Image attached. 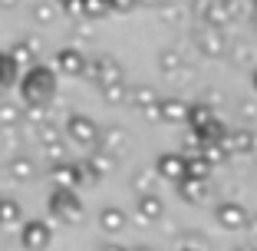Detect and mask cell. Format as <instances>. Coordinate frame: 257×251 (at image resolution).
I'll return each instance as SVG.
<instances>
[{"mask_svg": "<svg viewBox=\"0 0 257 251\" xmlns=\"http://www.w3.org/2000/svg\"><path fill=\"white\" fill-rule=\"evenodd\" d=\"M20 93H23L27 103L43 106L46 99L56 93V73L50 66H43V63H33V66L23 73V79H20Z\"/></svg>", "mask_w": 257, "mask_h": 251, "instance_id": "6da1fadb", "label": "cell"}, {"mask_svg": "<svg viewBox=\"0 0 257 251\" xmlns=\"http://www.w3.org/2000/svg\"><path fill=\"white\" fill-rule=\"evenodd\" d=\"M257 145V136L247 129V126H234V129H227L224 139H221V149L227 155H250Z\"/></svg>", "mask_w": 257, "mask_h": 251, "instance_id": "7a4b0ae2", "label": "cell"}, {"mask_svg": "<svg viewBox=\"0 0 257 251\" xmlns=\"http://www.w3.org/2000/svg\"><path fill=\"white\" fill-rule=\"evenodd\" d=\"M86 76L96 79L99 90H106V86H112V83L122 79V66L112 60V56H96L92 63H86Z\"/></svg>", "mask_w": 257, "mask_h": 251, "instance_id": "3957f363", "label": "cell"}, {"mask_svg": "<svg viewBox=\"0 0 257 251\" xmlns=\"http://www.w3.org/2000/svg\"><path fill=\"white\" fill-rule=\"evenodd\" d=\"M237 14V4L234 0H201V17H204V27H224L231 17Z\"/></svg>", "mask_w": 257, "mask_h": 251, "instance_id": "277c9868", "label": "cell"}, {"mask_svg": "<svg viewBox=\"0 0 257 251\" xmlns=\"http://www.w3.org/2000/svg\"><path fill=\"white\" fill-rule=\"evenodd\" d=\"M195 43L204 56H224L227 53V37L221 27H201L195 33Z\"/></svg>", "mask_w": 257, "mask_h": 251, "instance_id": "5b68a950", "label": "cell"}, {"mask_svg": "<svg viewBox=\"0 0 257 251\" xmlns=\"http://www.w3.org/2000/svg\"><path fill=\"white\" fill-rule=\"evenodd\" d=\"M214 218H218V225L237 231V228H244V225L250 221V215H247V208H244L241 202H218V205H214Z\"/></svg>", "mask_w": 257, "mask_h": 251, "instance_id": "8992f818", "label": "cell"}, {"mask_svg": "<svg viewBox=\"0 0 257 251\" xmlns=\"http://www.w3.org/2000/svg\"><path fill=\"white\" fill-rule=\"evenodd\" d=\"M53 63H56V73H66V76H83V73H86V63H89V60H86L76 46H63V50H56Z\"/></svg>", "mask_w": 257, "mask_h": 251, "instance_id": "52a82bcc", "label": "cell"}, {"mask_svg": "<svg viewBox=\"0 0 257 251\" xmlns=\"http://www.w3.org/2000/svg\"><path fill=\"white\" fill-rule=\"evenodd\" d=\"M66 132L76 139L79 145H96L99 142V126L89 119V116H69Z\"/></svg>", "mask_w": 257, "mask_h": 251, "instance_id": "ba28073f", "label": "cell"}, {"mask_svg": "<svg viewBox=\"0 0 257 251\" xmlns=\"http://www.w3.org/2000/svg\"><path fill=\"white\" fill-rule=\"evenodd\" d=\"M155 172H159V179H168V182L178 185L185 179V155L182 152H162L155 159Z\"/></svg>", "mask_w": 257, "mask_h": 251, "instance_id": "9c48e42d", "label": "cell"}, {"mask_svg": "<svg viewBox=\"0 0 257 251\" xmlns=\"http://www.w3.org/2000/svg\"><path fill=\"white\" fill-rule=\"evenodd\" d=\"M159 93L152 90V86H136V90H128V103L139 109V113H145L149 119H159Z\"/></svg>", "mask_w": 257, "mask_h": 251, "instance_id": "30bf717a", "label": "cell"}, {"mask_svg": "<svg viewBox=\"0 0 257 251\" xmlns=\"http://www.w3.org/2000/svg\"><path fill=\"white\" fill-rule=\"evenodd\" d=\"M185 119H188V103H182V99H159V122H172V126H185Z\"/></svg>", "mask_w": 257, "mask_h": 251, "instance_id": "8fae6325", "label": "cell"}, {"mask_svg": "<svg viewBox=\"0 0 257 251\" xmlns=\"http://www.w3.org/2000/svg\"><path fill=\"white\" fill-rule=\"evenodd\" d=\"M136 215H139V221H159L165 215V205H162L159 195H139L136 198Z\"/></svg>", "mask_w": 257, "mask_h": 251, "instance_id": "7c38bea8", "label": "cell"}, {"mask_svg": "<svg viewBox=\"0 0 257 251\" xmlns=\"http://www.w3.org/2000/svg\"><path fill=\"white\" fill-rule=\"evenodd\" d=\"M33 53H37V40L27 37V40H17V43L10 46V53H7V56L14 60L17 69H23V66L30 69V66H33Z\"/></svg>", "mask_w": 257, "mask_h": 251, "instance_id": "4fadbf2b", "label": "cell"}, {"mask_svg": "<svg viewBox=\"0 0 257 251\" xmlns=\"http://www.w3.org/2000/svg\"><path fill=\"white\" fill-rule=\"evenodd\" d=\"M218 116H214V109L208 106V103H195V106H188V119H185V126H188L191 132L204 129L208 122H214Z\"/></svg>", "mask_w": 257, "mask_h": 251, "instance_id": "5bb4252c", "label": "cell"}, {"mask_svg": "<svg viewBox=\"0 0 257 251\" xmlns=\"http://www.w3.org/2000/svg\"><path fill=\"white\" fill-rule=\"evenodd\" d=\"M99 225H102V231H109V235H119V231L125 228V212H122L119 205H106L102 215H99Z\"/></svg>", "mask_w": 257, "mask_h": 251, "instance_id": "9a60e30c", "label": "cell"}, {"mask_svg": "<svg viewBox=\"0 0 257 251\" xmlns=\"http://www.w3.org/2000/svg\"><path fill=\"white\" fill-rule=\"evenodd\" d=\"M50 205H53V212L63 215V218H76V215H79V202H76L69 192H56V195L50 198Z\"/></svg>", "mask_w": 257, "mask_h": 251, "instance_id": "2e32d148", "label": "cell"}, {"mask_svg": "<svg viewBox=\"0 0 257 251\" xmlns=\"http://www.w3.org/2000/svg\"><path fill=\"white\" fill-rule=\"evenodd\" d=\"M208 175H211V165L201 159V155H185V179H198V182H208Z\"/></svg>", "mask_w": 257, "mask_h": 251, "instance_id": "e0dca14e", "label": "cell"}, {"mask_svg": "<svg viewBox=\"0 0 257 251\" xmlns=\"http://www.w3.org/2000/svg\"><path fill=\"white\" fill-rule=\"evenodd\" d=\"M195 155H201V159L204 162H208V165H218V162H224L227 159V152H224V149H221V142H201V145H198V152Z\"/></svg>", "mask_w": 257, "mask_h": 251, "instance_id": "ac0fdd59", "label": "cell"}, {"mask_svg": "<svg viewBox=\"0 0 257 251\" xmlns=\"http://www.w3.org/2000/svg\"><path fill=\"white\" fill-rule=\"evenodd\" d=\"M178 192H182L185 202H198V198L208 192V182H198V179H182V182H178Z\"/></svg>", "mask_w": 257, "mask_h": 251, "instance_id": "d6986e66", "label": "cell"}, {"mask_svg": "<svg viewBox=\"0 0 257 251\" xmlns=\"http://www.w3.org/2000/svg\"><path fill=\"white\" fill-rule=\"evenodd\" d=\"M159 66H162V73H178L182 69V53L172 50V46H165L159 53Z\"/></svg>", "mask_w": 257, "mask_h": 251, "instance_id": "ffe728a7", "label": "cell"}, {"mask_svg": "<svg viewBox=\"0 0 257 251\" xmlns=\"http://www.w3.org/2000/svg\"><path fill=\"white\" fill-rule=\"evenodd\" d=\"M33 20L37 23H53V17H56V4L53 0H40V4H33Z\"/></svg>", "mask_w": 257, "mask_h": 251, "instance_id": "44dd1931", "label": "cell"}, {"mask_svg": "<svg viewBox=\"0 0 257 251\" xmlns=\"http://www.w3.org/2000/svg\"><path fill=\"white\" fill-rule=\"evenodd\" d=\"M17 73H20V69L14 66V60H10L7 53H0V90H7V86L17 79Z\"/></svg>", "mask_w": 257, "mask_h": 251, "instance_id": "7402d4cb", "label": "cell"}, {"mask_svg": "<svg viewBox=\"0 0 257 251\" xmlns=\"http://www.w3.org/2000/svg\"><path fill=\"white\" fill-rule=\"evenodd\" d=\"M102 96H106V103H125V99H128V86H125V79H119V83L106 86V90H102Z\"/></svg>", "mask_w": 257, "mask_h": 251, "instance_id": "603a6c76", "label": "cell"}, {"mask_svg": "<svg viewBox=\"0 0 257 251\" xmlns=\"http://www.w3.org/2000/svg\"><path fill=\"white\" fill-rule=\"evenodd\" d=\"M53 175H56V182L66 185V189H73V185L79 182V169H76V165H60Z\"/></svg>", "mask_w": 257, "mask_h": 251, "instance_id": "cb8c5ba5", "label": "cell"}, {"mask_svg": "<svg viewBox=\"0 0 257 251\" xmlns=\"http://www.w3.org/2000/svg\"><path fill=\"white\" fill-rule=\"evenodd\" d=\"M102 14H109V4H106V0H83V17L99 20Z\"/></svg>", "mask_w": 257, "mask_h": 251, "instance_id": "d4e9b609", "label": "cell"}, {"mask_svg": "<svg viewBox=\"0 0 257 251\" xmlns=\"http://www.w3.org/2000/svg\"><path fill=\"white\" fill-rule=\"evenodd\" d=\"M46 238H50V231H46V225H30V228H27V244H33V248H40V244H46Z\"/></svg>", "mask_w": 257, "mask_h": 251, "instance_id": "484cf974", "label": "cell"}, {"mask_svg": "<svg viewBox=\"0 0 257 251\" xmlns=\"http://www.w3.org/2000/svg\"><path fill=\"white\" fill-rule=\"evenodd\" d=\"M109 169H112V159H109V155H96V159H89L92 179H96V175H102V172H109Z\"/></svg>", "mask_w": 257, "mask_h": 251, "instance_id": "4316f807", "label": "cell"}, {"mask_svg": "<svg viewBox=\"0 0 257 251\" xmlns=\"http://www.w3.org/2000/svg\"><path fill=\"white\" fill-rule=\"evenodd\" d=\"M56 7H63L66 14H73V17H83V0H53Z\"/></svg>", "mask_w": 257, "mask_h": 251, "instance_id": "83f0119b", "label": "cell"}, {"mask_svg": "<svg viewBox=\"0 0 257 251\" xmlns=\"http://www.w3.org/2000/svg\"><path fill=\"white\" fill-rule=\"evenodd\" d=\"M109 10H119V14H128V10L139 7V0H106Z\"/></svg>", "mask_w": 257, "mask_h": 251, "instance_id": "f1b7e54d", "label": "cell"}, {"mask_svg": "<svg viewBox=\"0 0 257 251\" xmlns=\"http://www.w3.org/2000/svg\"><path fill=\"white\" fill-rule=\"evenodd\" d=\"M136 192L139 195H152V175H136Z\"/></svg>", "mask_w": 257, "mask_h": 251, "instance_id": "f546056e", "label": "cell"}, {"mask_svg": "<svg viewBox=\"0 0 257 251\" xmlns=\"http://www.w3.org/2000/svg\"><path fill=\"white\" fill-rule=\"evenodd\" d=\"M14 172H17V175H23V179H27V175L33 172V165H30V162H27V159H20V162H17V165H14Z\"/></svg>", "mask_w": 257, "mask_h": 251, "instance_id": "4dcf8cb0", "label": "cell"}, {"mask_svg": "<svg viewBox=\"0 0 257 251\" xmlns=\"http://www.w3.org/2000/svg\"><path fill=\"white\" fill-rule=\"evenodd\" d=\"M0 215H4V218H17V205H14V202H4V208H0Z\"/></svg>", "mask_w": 257, "mask_h": 251, "instance_id": "1f68e13d", "label": "cell"}, {"mask_svg": "<svg viewBox=\"0 0 257 251\" xmlns=\"http://www.w3.org/2000/svg\"><path fill=\"white\" fill-rule=\"evenodd\" d=\"M14 7H20V0H0V10H14Z\"/></svg>", "mask_w": 257, "mask_h": 251, "instance_id": "d6a6232c", "label": "cell"}, {"mask_svg": "<svg viewBox=\"0 0 257 251\" xmlns=\"http://www.w3.org/2000/svg\"><path fill=\"white\" fill-rule=\"evenodd\" d=\"M4 119H17V109L14 106H4Z\"/></svg>", "mask_w": 257, "mask_h": 251, "instance_id": "836d02e7", "label": "cell"}, {"mask_svg": "<svg viewBox=\"0 0 257 251\" xmlns=\"http://www.w3.org/2000/svg\"><path fill=\"white\" fill-rule=\"evenodd\" d=\"M250 86H254V93H257V69L250 73Z\"/></svg>", "mask_w": 257, "mask_h": 251, "instance_id": "e575fe53", "label": "cell"}, {"mask_svg": "<svg viewBox=\"0 0 257 251\" xmlns=\"http://www.w3.org/2000/svg\"><path fill=\"white\" fill-rule=\"evenodd\" d=\"M102 251H125V248H119V244H109V248H102Z\"/></svg>", "mask_w": 257, "mask_h": 251, "instance_id": "d590c367", "label": "cell"}, {"mask_svg": "<svg viewBox=\"0 0 257 251\" xmlns=\"http://www.w3.org/2000/svg\"><path fill=\"white\" fill-rule=\"evenodd\" d=\"M139 4H162V0H139Z\"/></svg>", "mask_w": 257, "mask_h": 251, "instance_id": "8d00e7d4", "label": "cell"}, {"mask_svg": "<svg viewBox=\"0 0 257 251\" xmlns=\"http://www.w3.org/2000/svg\"><path fill=\"white\" fill-rule=\"evenodd\" d=\"M237 251H257V248H237Z\"/></svg>", "mask_w": 257, "mask_h": 251, "instance_id": "74e56055", "label": "cell"}, {"mask_svg": "<svg viewBox=\"0 0 257 251\" xmlns=\"http://www.w3.org/2000/svg\"><path fill=\"white\" fill-rule=\"evenodd\" d=\"M254 27H257V10H254Z\"/></svg>", "mask_w": 257, "mask_h": 251, "instance_id": "f35d334b", "label": "cell"}, {"mask_svg": "<svg viewBox=\"0 0 257 251\" xmlns=\"http://www.w3.org/2000/svg\"><path fill=\"white\" fill-rule=\"evenodd\" d=\"M136 251H152V248H136Z\"/></svg>", "mask_w": 257, "mask_h": 251, "instance_id": "ab89813d", "label": "cell"}, {"mask_svg": "<svg viewBox=\"0 0 257 251\" xmlns=\"http://www.w3.org/2000/svg\"><path fill=\"white\" fill-rule=\"evenodd\" d=\"M182 251H195V248H182Z\"/></svg>", "mask_w": 257, "mask_h": 251, "instance_id": "60d3db41", "label": "cell"}, {"mask_svg": "<svg viewBox=\"0 0 257 251\" xmlns=\"http://www.w3.org/2000/svg\"><path fill=\"white\" fill-rule=\"evenodd\" d=\"M254 10H257V0H254Z\"/></svg>", "mask_w": 257, "mask_h": 251, "instance_id": "b9f144b4", "label": "cell"}]
</instances>
